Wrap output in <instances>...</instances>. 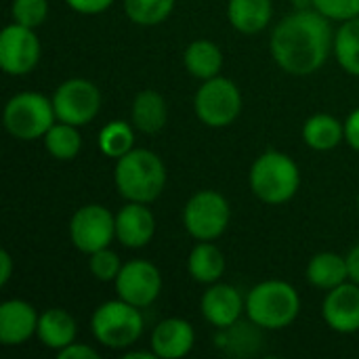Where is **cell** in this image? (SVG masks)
Listing matches in <instances>:
<instances>
[{"instance_id":"9","label":"cell","mask_w":359,"mask_h":359,"mask_svg":"<svg viewBox=\"0 0 359 359\" xmlns=\"http://www.w3.org/2000/svg\"><path fill=\"white\" fill-rule=\"evenodd\" d=\"M53 107L59 122L84 126L93 122L101 109V90L84 78H69L61 82L53 95Z\"/></svg>"},{"instance_id":"20","label":"cell","mask_w":359,"mask_h":359,"mask_svg":"<svg viewBox=\"0 0 359 359\" xmlns=\"http://www.w3.org/2000/svg\"><path fill=\"white\" fill-rule=\"evenodd\" d=\"M273 15L271 0H229L227 19L233 29L240 34H259L263 32Z\"/></svg>"},{"instance_id":"7","label":"cell","mask_w":359,"mask_h":359,"mask_svg":"<svg viewBox=\"0 0 359 359\" xmlns=\"http://www.w3.org/2000/svg\"><path fill=\"white\" fill-rule=\"evenodd\" d=\"M194 111L208 128H225L236 122L242 111V95L236 82L223 76L202 80L196 97Z\"/></svg>"},{"instance_id":"35","label":"cell","mask_w":359,"mask_h":359,"mask_svg":"<svg viewBox=\"0 0 359 359\" xmlns=\"http://www.w3.org/2000/svg\"><path fill=\"white\" fill-rule=\"evenodd\" d=\"M345 141L359 151V107L353 109L345 120Z\"/></svg>"},{"instance_id":"26","label":"cell","mask_w":359,"mask_h":359,"mask_svg":"<svg viewBox=\"0 0 359 359\" xmlns=\"http://www.w3.org/2000/svg\"><path fill=\"white\" fill-rule=\"evenodd\" d=\"M261 330L255 322L250 324H240L236 322L229 328L219 330V334L215 337L217 347H221L223 351L231 353V355H252L257 353V347L261 343L259 332Z\"/></svg>"},{"instance_id":"14","label":"cell","mask_w":359,"mask_h":359,"mask_svg":"<svg viewBox=\"0 0 359 359\" xmlns=\"http://www.w3.org/2000/svg\"><path fill=\"white\" fill-rule=\"evenodd\" d=\"M322 316L328 328L339 334L359 332V284L345 282L328 290Z\"/></svg>"},{"instance_id":"32","label":"cell","mask_w":359,"mask_h":359,"mask_svg":"<svg viewBox=\"0 0 359 359\" xmlns=\"http://www.w3.org/2000/svg\"><path fill=\"white\" fill-rule=\"evenodd\" d=\"M313 8L330 21H349L359 17V0H313Z\"/></svg>"},{"instance_id":"38","label":"cell","mask_w":359,"mask_h":359,"mask_svg":"<svg viewBox=\"0 0 359 359\" xmlns=\"http://www.w3.org/2000/svg\"><path fill=\"white\" fill-rule=\"evenodd\" d=\"M156 353L149 349V351H126L124 353V359H154Z\"/></svg>"},{"instance_id":"28","label":"cell","mask_w":359,"mask_h":359,"mask_svg":"<svg viewBox=\"0 0 359 359\" xmlns=\"http://www.w3.org/2000/svg\"><path fill=\"white\" fill-rule=\"evenodd\" d=\"M135 147V126L133 122L124 120H111L107 122L99 133V149L107 158H122Z\"/></svg>"},{"instance_id":"8","label":"cell","mask_w":359,"mask_h":359,"mask_svg":"<svg viewBox=\"0 0 359 359\" xmlns=\"http://www.w3.org/2000/svg\"><path fill=\"white\" fill-rule=\"evenodd\" d=\"M231 221V208L225 196L215 189L194 194L183 208V225L198 242H212L221 238Z\"/></svg>"},{"instance_id":"34","label":"cell","mask_w":359,"mask_h":359,"mask_svg":"<svg viewBox=\"0 0 359 359\" xmlns=\"http://www.w3.org/2000/svg\"><path fill=\"white\" fill-rule=\"evenodd\" d=\"M57 358L59 359H97L99 358V353L93 349V347H88V345H84V343H72V345H67V347H63L61 351H57Z\"/></svg>"},{"instance_id":"30","label":"cell","mask_w":359,"mask_h":359,"mask_svg":"<svg viewBox=\"0 0 359 359\" xmlns=\"http://www.w3.org/2000/svg\"><path fill=\"white\" fill-rule=\"evenodd\" d=\"M11 15L15 23L36 29L48 17V0H13Z\"/></svg>"},{"instance_id":"24","label":"cell","mask_w":359,"mask_h":359,"mask_svg":"<svg viewBox=\"0 0 359 359\" xmlns=\"http://www.w3.org/2000/svg\"><path fill=\"white\" fill-rule=\"evenodd\" d=\"M345 139V122L330 114H316L303 124V141L316 151H330Z\"/></svg>"},{"instance_id":"1","label":"cell","mask_w":359,"mask_h":359,"mask_svg":"<svg viewBox=\"0 0 359 359\" xmlns=\"http://www.w3.org/2000/svg\"><path fill=\"white\" fill-rule=\"evenodd\" d=\"M271 57L290 76H309L318 72L334 50V32L330 19L316 8L297 11L284 17L269 40Z\"/></svg>"},{"instance_id":"39","label":"cell","mask_w":359,"mask_h":359,"mask_svg":"<svg viewBox=\"0 0 359 359\" xmlns=\"http://www.w3.org/2000/svg\"><path fill=\"white\" fill-rule=\"evenodd\" d=\"M292 6L297 11H307V8H313V0H292Z\"/></svg>"},{"instance_id":"4","label":"cell","mask_w":359,"mask_h":359,"mask_svg":"<svg viewBox=\"0 0 359 359\" xmlns=\"http://www.w3.org/2000/svg\"><path fill=\"white\" fill-rule=\"evenodd\" d=\"M248 183L261 202L284 204L297 196L301 187V172L290 156L269 149L252 162Z\"/></svg>"},{"instance_id":"18","label":"cell","mask_w":359,"mask_h":359,"mask_svg":"<svg viewBox=\"0 0 359 359\" xmlns=\"http://www.w3.org/2000/svg\"><path fill=\"white\" fill-rule=\"evenodd\" d=\"M166 120H168V105L158 90L147 88L133 99L130 122L139 133L156 135L166 126Z\"/></svg>"},{"instance_id":"37","label":"cell","mask_w":359,"mask_h":359,"mask_svg":"<svg viewBox=\"0 0 359 359\" xmlns=\"http://www.w3.org/2000/svg\"><path fill=\"white\" fill-rule=\"evenodd\" d=\"M345 259H347V269H349V282L359 284V244H355L349 250V255Z\"/></svg>"},{"instance_id":"11","label":"cell","mask_w":359,"mask_h":359,"mask_svg":"<svg viewBox=\"0 0 359 359\" xmlns=\"http://www.w3.org/2000/svg\"><path fill=\"white\" fill-rule=\"evenodd\" d=\"M40 40L32 27L11 23L0 34V67L8 76H25L40 61Z\"/></svg>"},{"instance_id":"15","label":"cell","mask_w":359,"mask_h":359,"mask_svg":"<svg viewBox=\"0 0 359 359\" xmlns=\"http://www.w3.org/2000/svg\"><path fill=\"white\" fill-rule=\"evenodd\" d=\"M156 233V217L141 202H128L116 212V240L126 248H143Z\"/></svg>"},{"instance_id":"6","label":"cell","mask_w":359,"mask_h":359,"mask_svg":"<svg viewBox=\"0 0 359 359\" xmlns=\"http://www.w3.org/2000/svg\"><path fill=\"white\" fill-rule=\"evenodd\" d=\"M55 120L57 114L53 107V99H46L44 95L34 90L13 95L6 101L2 114L6 133L21 141L42 139L55 124Z\"/></svg>"},{"instance_id":"40","label":"cell","mask_w":359,"mask_h":359,"mask_svg":"<svg viewBox=\"0 0 359 359\" xmlns=\"http://www.w3.org/2000/svg\"><path fill=\"white\" fill-rule=\"evenodd\" d=\"M358 208H359V198H358Z\"/></svg>"},{"instance_id":"17","label":"cell","mask_w":359,"mask_h":359,"mask_svg":"<svg viewBox=\"0 0 359 359\" xmlns=\"http://www.w3.org/2000/svg\"><path fill=\"white\" fill-rule=\"evenodd\" d=\"M196 343L194 326L181 318L162 320L151 332V351L156 358L179 359L185 358Z\"/></svg>"},{"instance_id":"12","label":"cell","mask_w":359,"mask_h":359,"mask_svg":"<svg viewBox=\"0 0 359 359\" xmlns=\"http://www.w3.org/2000/svg\"><path fill=\"white\" fill-rule=\"evenodd\" d=\"M116 292L122 301L143 309L156 303L162 292V276L160 269L143 259H135L122 265L116 278Z\"/></svg>"},{"instance_id":"33","label":"cell","mask_w":359,"mask_h":359,"mask_svg":"<svg viewBox=\"0 0 359 359\" xmlns=\"http://www.w3.org/2000/svg\"><path fill=\"white\" fill-rule=\"evenodd\" d=\"M67 6L80 15H99V13H105L114 0H65Z\"/></svg>"},{"instance_id":"29","label":"cell","mask_w":359,"mask_h":359,"mask_svg":"<svg viewBox=\"0 0 359 359\" xmlns=\"http://www.w3.org/2000/svg\"><path fill=\"white\" fill-rule=\"evenodd\" d=\"M175 2L177 0H124V11L133 23L151 27L164 23L170 17Z\"/></svg>"},{"instance_id":"31","label":"cell","mask_w":359,"mask_h":359,"mask_svg":"<svg viewBox=\"0 0 359 359\" xmlns=\"http://www.w3.org/2000/svg\"><path fill=\"white\" fill-rule=\"evenodd\" d=\"M88 269L93 273L95 280L99 282H116L120 269H122V263H120V257L111 250V248H103V250H97L93 255H88Z\"/></svg>"},{"instance_id":"2","label":"cell","mask_w":359,"mask_h":359,"mask_svg":"<svg viewBox=\"0 0 359 359\" xmlns=\"http://www.w3.org/2000/svg\"><path fill=\"white\" fill-rule=\"evenodd\" d=\"M114 183L124 200L151 204L166 187V166L158 154L143 147H133L116 160Z\"/></svg>"},{"instance_id":"36","label":"cell","mask_w":359,"mask_h":359,"mask_svg":"<svg viewBox=\"0 0 359 359\" xmlns=\"http://www.w3.org/2000/svg\"><path fill=\"white\" fill-rule=\"evenodd\" d=\"M13 276V257L8 250H0V286H6Z\"/></svg>"},{"instance_id":"5","label":"cell","mask_w":359,"mask_h":359,"mask_svg":"<svg viewBox=\"0 0 359 359\" xmlns=\"http://www.w3.org/2000/svg\"><path fill=\"white\" fill-rule=\"evenodd\" d=\"M143 316L141 309L122 301H107L99 305L90 318V330L97 343L107 349H128L143 334Z\"/></svg>"},{"instance_id":"23","label":"cell","mask_w":359,"mask_h":359,"mask_svg":"<svg viewBox=\"0 0 359 359\" xmlns=\"http://www.w3.org/2000/svg\"><path fill=\"white\" fill-rule=\"evenodd\" d=\"M307 280L311 286L332 290L349 280L347 259L337 252H320L307 265Z\"/></svg>"},{"instance_id":"16","label":"cell","mask_w":359,"mask_h":359,"mask_svg":"<svg viewBox=\"0 0 359 359\" xmlns=\"http://www.w3.org/2000/svg\"><path fill=\"white\" fill-rule=\"evenodd\" d=\"M40 316L21 299H11L0 305V341L6 347L23 345L38 332Z\"/></svg>"},{"instance_id":"19","label":"cell","mask_w":359,"mask_h":359,"mask_svg":"<svg viewBox=\"0 0 359 359\" xmlns=\"http://www.w3.org/2000/svg\"><path fill=\"white\" fill-rule=\"evenodd\" d=\"M76 332H78L76 320L65 309L53 307V309H46L44 313H40L36 337L40 339V343L46 349L61 351L63 347H67L76 341Z\"/></svg>"},{"instance_id":"3","label":"cell","mask_w":359,"mask_h":359,"mask_svg":"<svg viewBox=\"0 0 359 359\" xmlns=\"http://www.w3.org/2000/svg\"><path fill=\"white\" fill-rule=\"evenodd\" d=\"M299 311L297 288L282 280L261 282L246 294V316L261 330H284L299 318Z\"/></svg>"},{"instance_id":"25","label":"cell","mask_w":359,"mask_h":359,"mask_svg":"<svg viewBox=\"0 0 359 359\" xmlns=\"http://www.w3.org/2000/svg\"><path fill=\"white\" fill-rule=\"evenodd\" d=\"M42 141H44L46 151L59 162L74 160L82 149V137H80L78 126L67 124V122H55L48 128V133L42 137Z\"/></svg>"},{"instance_id":"10","label":"cell","mask_w":359,"mask_h":359,"mask_svg":"<svg viewBox=\"0 0 359 359\" xmlns=\"http://www.w3.org/2000/svg\"><path fill=\"white\" fill-rule=\"evenodd\" d=\"M69 238L84 255L109 248L116 240V215L101 204H86L74 212L69 221Z\"/></svg>"},{"instance_id":"13","label":"cell","mask_w":359,"mask_h":359,"mask_svg":"<svg viewBox=\"0 0 359 359\" xmlns=\"http://www.w3.org/2000/svg\"><path fill=\"white\" fill-rule=\"evenodd\" d=\"M200 309L210 326L223 330L240 322V316L246 311V299H242L240 290L233 288L231 284L215 282L202 294Z\"/></svg>"},{"instance_id":"21","label":"cell","mask_w":359,"mask_h":359,"mask_svg":"<svg viewBox=\"0 0 359 359\" xmlns=\"http://www.w3.org/2000/svg\"><path fill=\"white\" fill-rule=\"evenodd\" d=\"M183 63L194 78L210 80V78L219 76V72L223 67V50L212 40L200 38V40H194L185 48Z\"/></svg>"},{"instance_id":"22","label":"cell","mask_w":359,"mask_h":359,"mask_svg":"<svg viewBox=\"0 0 359 359\" xmlns=\"http://www.w3.org/2000/svg\"><path fill=\"white\" fill-rule=\"evenodd\" d=\"M187 269L198 284L210 286L221 280L225 271V257L212 242H198L189 252Z\"/></svg>"},{"instance_id":"27","label":"cell","mask_w":359,"mask_h":359,"mask_svg":"<svg viewBox=\"0 0 359 359\" xmlns=\"http://www.w3.org/2000/svg\"><path fill=\"white\" fill-rule=\"evenodd\" d=\"M334 55L339 65L359 78V17L343 21L334 34Z\"/></svg>"}]
</instances>
